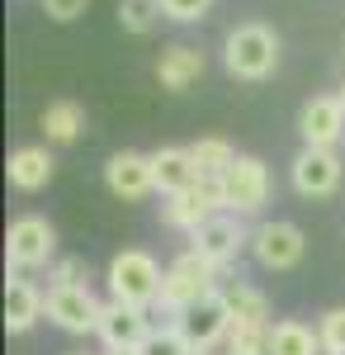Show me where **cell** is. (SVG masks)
Returning a JSON list of instances; mask_svg holds the SVG:
<instances>
[{
	"label": "cell",
	"mask_w": 345,
	"mask_h": 355,
	"mask_svg": "<svg viewBox=\"0 0 345 355\" xmlns=\"http://www.w3.org/2000/svg\"><path fill=\"white\" fill-rule=\"evenodd\" d=\"M227 355H269V327H260V322H232Z\"/></svg>",
	"instance_id": "cell-23"
},
{
	"label": "cell",
	"mask_w": 345,
	"mask_h": 355,
	"mask_svg": "<svg viewBox=\"0 0 345 355\" xmlns=\"http://www.w3.org/2000/svg\"><path fill=\"white\" fill-rule=\"evenodd\" d=\"M105 355H137V351H105Z\"/></svg>",
	"instance_id": "cell-30"
},
{
	"label": "cell",
	"mask_w": 345,
	"mask_h": 355,
	"mask_svg": "<svg viewBox=\"0 0 345 355\" xmlns=\"http://www.w3.org/2000/svg\"><path fill=\"white\" fill-rule=\"evenodd\" d=\"M38 318H48V294L33 279H24V275H10L5 279V331L24 336Z\"/></svg>",
	"instance_id": "cell-15"
},
{
	"label": "cell",
	"mask_w": 345,
	"mask_h": 355,
	"mask_svg": "<svg viewBox=\"0 0 345 355\" xmlns=\"http://www.w3.org/2000/svg\"><path fill=\"white\" fill-rule=\"evenodd\" d=\"M38 5H43V15H48V19L71 24V19H80V15H85V5H90V0H38Z\"/></svg>",
	"instance_id": "cell-29"
},
{
	"label": "cell",
	"mask_w": 345,
	"mask_h": 355,
	"mask_svg": "<svg viewBox=\"0 0 345 355\" xmlns=\"http://www.w3.org/2000/svg\"><path fill=\"white\" fill-rule=\"evenodd\" d=\"M289 180L303 199H331L345 180V157L336 147H303L289 166Z\"/></svg>",
	"instance_id": "cell-6"
},
{
	"label": "cell",
	"mask_w": 345,
	"mask_h": 355,
	"mask_svg": "<svg viewBox=\"0 0 345 355\" xmlns=\"http://www.w3.org/2000/svg\"><path fill=\"white\" fill-rule=\"evenodd\" d=\"M321 351L326 355H345V308H331V313H321Z\"/></svg>",
	"instance_id": "cell-26"
},
{
	"label": "cell",
	"mask_w": 345,
	"mask_h": 355,
	"mask_svg": "<svg viewBox=\"0 0 345 355\" xmlns=\"http://www.w3.org/2000/svg\"><path fill=\"white\" fill-rule=\"evenodd\" d=\"M241 246H251V232L241 227L237 214H213L209 223H199V227L189 232V251H199L218 270H227V266L237 261Z\"/></svg>",
	"instance_id": "cell-9"
},
{
	"label": "cell",
	"mask_w": 345,
	"mask_h": 355,
	"mask_svg": "<svg viewBox=\"0 0 345 355\" xmlns=\"http://www.w3.org/2000/svg\"><path fill=\"white\" fill-rule=\"evenodd\" d=\"M269 355H326L321 351V331L298 322V318H279L269 327Z\"/></svg>",
	"instance_id": "cell-19"
},
{
	"label": "cell",
	"mask_w": 345,
	"mask_h": 355,
	"mask_svg": "<svg viewBox=\"0 0 345 355\" xmlns=\"http://www.w3.org/2000/svg\"><path fill=\"white\" fill-rule=\"evenodd\" d=\"M227 308H232V322H260V327H274L269 322V299L256 289V284H227Z\"/></svg>",
	"instance_id": "cell-22"
},
{
	"label": "cell",
	"mask_w": 345,
	"mask_h": 355,
	"mask_svg": "<svg viewBox=\"0 0 345 355\" xmlns=\"http://www.w3.org/2000/svg\"><path fill=\"white\" fill-rule=\"evenodd\" d=\"M199 76H204V53L189 48V43H175V48H166L157 57V81L166 90H189Z\"/></svg>",
	"instance_id": "cell-18"
},
{
	"label": "cell",
	"mask_w": 345,
	"mask_h": 355,
	"mask_svg": "<svg viewBox=\"0 0 345 355\" xmlns=\"http://www.w3.org/2000/svg\"><path fill=\"white\" fill-rule=\"evenodd\" d=\"M298 133H303V147H341V137H345L341 95H312L298 110Z\"/></svg>",
	"instance_id": "cell-13"
},
{
	"label": "cell",
	"mask_w": 345,
	"mask_h": 355,
	"mask_svg": "<svg viewBox=\"0 0 345 355\" xmlns=\"http://www.w3.org/2000/svg\"><path fill=\"white\" fill-rule=\"evenodd\" d=\"M222 194H227V214H237V218L260 214L269 204V166L260 157L241 152L237 162H232V171L222 175Z\"/></svg>",
	"instance_id": "cell-8"
},
{
	"label": "cell",
	"mask_w": 345,
	"mask_h": 355,
	"mask_svg": "<svg viewBox=\"0 0 345 355\" xmlns=\"http://www.w3.org/2000/svg\"><path fill=\"white\" fill-rule=\"evenodd\" d=\"M189 157H194V166H199L204 180H222L241 152L227 142V137H199V142H189Z\"/></svg>",
	"instance_id": "cell-21"
},
{
	"label": "cell",
	"mask_w": 345,
	"mask_h": 355,
	"mask_svg": "<svg viewBox=\"0 0 345 355\" xmlns=\"http://www.w3.org/2000/svg\"><path fill=\"white\" fill-rule=\"evenodd\" d=\"M38 128H43L48 142H62L67 147L85 128V110H80L76 100H53V105H43V114H38Z\"/></svg>",
	"instance_id": "cell-20"
},
{
	"label": "cell",
	"mask_w": 345,
	"mask_h": 355,
	"mask_svg": "<svg viewBox=\"0 0 345 355\" xmlns=\"http://www.w3.org/2000/svg\"><path fill=\"white\" fill-rule=\"evenodd\" d=\"M137 355H199V351L189 346L185 331L170 322V327H152V336L142 341V351H137Z\"/></svg>",
	"instance_id": "cell-25"
},
{
	"label": "cell",
	"mask_w": 345,
	"mask_h": 355,
	"mask_svg": "<svg viewBox=\"0 0 345 355\" xmlns=\"http://www.w3.org/2000/svg\"><path fill=\"white\" fill-rule=\"evenodd\" d=\"M222 67L237 81H269L279 67V33L260 19H246L222 38Z\"/></svg>",
	"instance_id": "cell-1"
},
{
	"label": "cell",
	"mask_w": 345,
	"mask_h": 355,
	"mask_svg": "<svg viewBox=\"0 0 345 355\" xmlns=\"http://www.w3.org/2000/svg\"><path fill=\"white\" fill-rule=\"evenodd\" d=\"M246 251L256 256L260 270H293V266L308 256V237H303L298 223L269 218V223H260V227L251 232V246H246Z\"/></svg>",
	"instance_id": "cell-5"
},
{
	"label": "cell",
	"mask_w": 345,
	"mask_h": 355,
	"mask_svg": "<svg viewBox=\"0 0 345 355\" xmlns=\"http://www.w3.org/2000/svg\"><path fill=\"white\" fill-rule=\"evenodd\" d=\"M57 261V227L48 218H38V214H24V218L10 223V232H5V266L15 275L24 270H43V266H53Z\"/></svg>",
	"instance_id": "cell-4"
},
{
	"label": "cell",
	"mask_w": 345,
	"mask_h": 355,
	"mask_svg": "<svg viewBox=\"0 0 345 355\" xmlns=\"http://www.w3.org/2000/svg\"><path fill=\"white\" fill-rule=\"evenodd\" d=\"M109 299L118 303H133V308H157L161 299V284H166V270H161V261L152 251H118L114 261H109Z\"/></svg>",
	"instance_id": "cell-2"
},
{
	"label": "cell",
	"mask_w": 345,
	"mask_h": 355,
	"mask_svg": "<svg viewBox=\"0 0 345 355\" xmlns=\"http://www.w3.org/2000/svg\"><path fill=\"white\" fill-rule=\"evenodd\" d=\"M161 15H166L161 0H118V24L128 33H152Z\"/></svg>",
	"instance_id": "cell-24"
},
{
	"label": "cell",
	"mask_w": 345,
	"mask_h": 355,
	"mask_svg": "<svg viewBox=\"0 0 345 355\" xmlns=\"http://www.w3.org/2000/svg\"><path fill=\"white\" fill-rule=\"evenodd\" d=\"M213 214H227V194H222V180H199L194 190L166 194L161 204V223L175 227V232H194L199 223H209Z\"/></svg>",
	"instance_id": "cell-7"
},
{
	"label": "cell",
	"mask_w": 345,
	"mask_h": 355,
	"mask_svg": "<svg viewBox=\"0 0 345 355\" xmlns=\"http://www.w3.org/2000/svg\"><path fill=\"white\" fill-rule=\"evenodd\" d=\"M336 95H341V105H345V85H341V90H336Z\"/></svg>",
	"instance_id": "cell-31"
},
{
	"label": "cell",
	"mask_w": 345,
	"mask_h": 355,
	"mask_svg": "<svg viewBox=\"0 0 345 355\" xmlns=\"http://www.w3.org/2000/svg\"><path fill=\"white\" fill-rule=\"evenodd\" d=\"M53 152L48 147H19V152H10V166H5V175H10V185L19 194H38L48 180H53Z\"/></svg>",
	"instance_id": "cell-16"
},
{
	"label": "cell",
	"mask_w": 345,
	"mask_h": 355,
	"mask_svg": "<svg viewBox=\"0 0 345 355\" xmlns=\"http://www.w3.org/2000/svg\"><path fill=\"white\" fill-rule=\"evenodd\" d=\"M152 171H157V190L161 194H180V190H194L204 175L189 157V147H161L152 152Z\"/></svg>",
	"instance_id": "cell-17"
},
{
	"label": "cell",
	"mask_w": 345,
	"mask_h": 355,
	"mask_svg": "<svg viewBox=\"0 0 345 355\" xmlns=\"http://www.w3.org/2000/svg\"><path fill=\"white\" fill-rule=\"evenodd\" d=\"M53 284H67V289H85L90 284V266L80 256H62L53 266Z\"/></svg>",
	"instance_id": "cell-27"
},
{
	"label": "cell",
	"mask_w": 345,
	"mask_h": 355,
	"mask_svg": "<svg viewBox=\"0 0 345 355\" xmlns=\"http://www.w3.org/2000/svg\"><path fill=\"white\" fill-rule=\"evenodd\" d=\"M105 351H142V341L152 336V322H147V308H133V303L109 299L105 313H100V331Z\"/></svg>",
	"instance_id": "cell-12"
},
{
	"label": "cell",
	"mask_w": 345,
	"mask_h": 355,
	"mask_svg": "<svg viewBox=\"0 0 345 355\" xmlns=\"http://www.w3.org/2000/svg\"><path fill=\"white\" fill-rule=\"evenodd\" d=\"M218 266H209L199 251H185V256H175L170 266H166V284H161V299L157 308L161 313H170V318H180L185 308L194 303H204L209 294H218Z\"/></svg>",
	"instance_id": "cell-3"
},
{
	"label": "cell",
	"mask_w": 345,
	"mask_h": 355,
	"mask_svg": "<svg viewBox=\"0 0 345 355\" xmlns=\"http://www.w3.org/2000/svg\"><path fill=\"white\" fill-rule=\"evenodd\" d=\"M105 185L114 199H147V194L157 190V171H152V157H142V152H114L105 162Z\"/></svg>",
	"instance_id": "cell-14"
},
{
	"label": "cell",
	"mask_w": 345,
	"mask_h": 355,
	"mask_svg": "<svg viewBox=\"0 0 345 355\" xmlns=\"http://www.w3.org/2000/svg\"><path fill=\"white\" fill-rule=\"evenodd\" d=\"M161 10H166V19H175V24H194V19H204L213 10V0H161Z\"/></svg>",
	"instance_id": "cell-28"
},
{
	"label": "cell",
	"mask_w": 345,
	"mask_h": 355,
	"mask_svg": "<svg viewBox=\"0 0 345 355\" xmlns=\"http://www.w3.org/2000/svg\"><path fill=\"white\" fill-rule=\"evenodd\" d=\"M71 355H85V351H71Z\"/></svg>",
	"instance_id": "cell-32"
},
{
	"label": "cell",
	"mask_w": 345,
	"mask_h": 355,
	"mask_svg": "<svg viewBox=\"0 0 345 355\" xmlns=\"http://www.w3.org/2000/svg\"><path fill=\"white\" fill-rule=\"evenodd\" d=\"M100 313H105V303L90 294V284H85V289L48 284V322H53L57 331L90 336V331H100Z\"/></svg>",
	"instance_id": "cell-10"
},
{
	"label": "cell",
	"mask_w": 345,
	"mask_h": 355,
	"mask_svg": "<svg viewBox=\"0 0 345 355\" xmlns=\"http://www.w3.org/2000/svg\"><path fill=\"white\" fill-rule=\"evenodd\" d=\"M175 327L189 336V346L199 355H209L218 341H227V331H232V308H227V294L218 289V294H209L204 303H194V308H185L180 318H175Z\"/></svg>",
	"instance_id": "cell-11"
}]
</instances>
